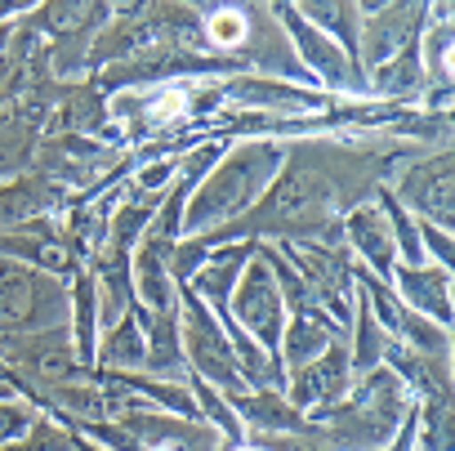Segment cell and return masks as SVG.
I'll return each mask as SVG.
<instances>
[{"mask_svg":"<svg viewBox=\"0 0 455 451\" xmlns=\"http://www.w3.org/2000/svg\"><path fill=\"white\" fill-rule=\"evenodd\" d=\"M264 170H273V152H242V157H233L214 174V183L192 201L188 223H192V229H201V223H210L219 214H233L251 197V188L264 183Z\"/></svg>","mask_w":455,"mask_h":451,"instance_id":"1","label":"cell"},{"mask_svg":"<svg viewBox=\"0 0 455 451\" xmlns=\"http://www.w3.org/2000/svg\"><path fill=\"white\" fill-rule=\"evenodd\" d=\"M237 313H242V318H246V326H251V331H259L268 344L277 340V318H282V309H277V291H273V282H268V273H264V269H255V273L246 278L242 300H237Z\"/></svg>","mask_w":455,"mask_h":451,"instance_id":"2","label":"cell"},{"mask_svg":"<svg viewBox=\"0 0 455 451\" xmlns=\"http://www.w3.org/2000/svg\"><path fill=\"white\" fill-rule=\"evenodd\" d=\"M406 197H411L419 210H428L433 219H446V214H451V161L437 157V161L411 170V179H406Z\"/></svg>","mask_w":455,"mask_h":451,"instance_id":"3","label":"cell"},{"mask_svg":"<svg viewBox=\"0 0 455 451\" xmlns=\"http://www.w3.org/2000/svg\"><path fill=\"white\" fill-rule=\"evenodd\" d=\"M188 340H192V358H196V366H205L214 380L237 384V366H233V358H228V344L214 335V326L205 322V313H192Z\"/></svg>","mask_w":455,"mask_h":451,"instance_id":"4","label":"cell"},{"mask_svg":"<svg viewBox=\"0 0 455 451\" xmlns=\"http://www.w3.org/2000/svg\"><path fill=\"white\" fill-rule=\"evenodd\" d=\"M339 380H344V353H331L326 362H317L299 375V402H317V398L335 393Z\"/></svg>","mask_w":455,"mask_h":451,"instance_id":"5","label":"cell"},{"mask_svg":"<svg viewBox=\"0 0 455 451\" xmlns=\"http://www.w3.org/2000/svg\"><path fill=\"white\" fill-rule=\"evenodd\" d=\"M402 286H406L415 309H428V313L446 318V282H442V273H402Z\"/></svg>","mask_w":455,"mask_h":451,"instance_id":"6","label":"cell"},{"mask_svg":"<svg viewBox=\"0 0 455 451\" xmlns=\"http://www.w3.org/2000/svg\"><path fill=\"white\" fill-rule=\"evenodd\" d=\"M348 229H353V242H357L375 264H388V233H384V223H379L375 210H362Z\"/></svg>","mask_w":455,"mask_h":451,"instance_id":"7","label":"cell"},{"mask_svg":"<svg viewBox=\"0 0 455 451\" xmlns=\"http://www.w3.org/2000/svg\"><path fill=\"white\" fill-rule=\"evenodd\" d=\"M205 32H210L214 45H237L246 36V19L233 14V10H219V14H210V28Z\"/></svg>","mask_w":455,"mask_h":451,"instance_id":"8","label":"cell"},{"mask_svg":"<svg viewBox=\"0 0 455 451\" xmlns=\"http://www.w3.org/2000/svg\"><path fill=\"white\" fill-rule=\"evenodd\" d=\"M242 411L246 415H255L264 429H291L295 424V415L286 411V407H277L273 398H255V402H242Z\"/></svg>","mask_w":455,"mask_h":451,"instance_id":"9","label":"cell"},{"mask_svg":"<svg viewBox=\"0 0 455 451\" xmlns=\"http://www.w3.org/2000/svg\"><path fill=\"white\" fill-rule=\"evenodd\" d=\"M295 32H299V45H304V54H308V59H313V63H317L322 72L339 77V63H344V59H339V54H335L331 45H322V41H317V36H313L308 28H295Z\"/></svg>","mask_w":455,"mask_h":451,"instance_id":"10","label":"cell"},{"mask_svg":"<svg viewBox=\"0 0 455 451\" xmlns=\"http://www.w3.org/2000/svg\"><path fill=\"white\" fill-rule=\"evenodd\" d=\"M317 349H322V331H317V326H308V322H299V326H295V335H291V358H295V362H304V358H317Z\"/></svg>","mask_w":455,"mask_h":451,"instance_id":"11","label":"cell"},{"mask_svg":"<svg viewBox=\"0 0 455 451\" xmlns=\"http://www.w3.org/2000/svg\"><path fill=\"white\" fill-rule=\"evenodd\" d=\"M108 358H112V362H139V358H143V349H139V340H134L130 326L116 331V340L108 344Z\"/></svg>","mask_w":455,"mask_h":451,"instance_id":"12","label":"cell"},{"mask_svg":"<svg viewBox=\"0 0 455 451\" xmlns=\"http://www.w3.org/2000/svg\"><path fill=\"white\" fill-rule=\"evenodd\" d=\"M23 429H28V415H23V411H14V407H0V442L14 438V433H23Z\"/></svg>","mask_w":455,"mask_h":451,"instance_id":"13","label":"cell"},{"mask_svg":"<svg viewBox=\"0 0 455 451\" xmlns=\"http://www.w3.org/2000/svg\"><path fill=\"white\" fill-rule=\"evenodd\" d=\"M152 112H156V117H165V121H170V117H179V112H183V94H179V90H165V94L156 99V108H152Z\"/></svg>","mask_w":455,"mask_h":451,"instance_id":"14","label":"cell"}]
</instances>
